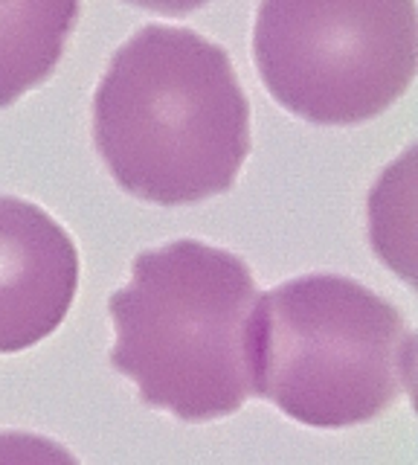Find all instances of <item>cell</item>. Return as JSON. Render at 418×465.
Returning a JSON list of instances; mask_svg holds the SVG:
<instances>
[{"mask_svg": "<svg viewBox=\"0 0 418 465\" xmlns=\"http://www.w3.org/2000/svg\"><path fill=\"white\" fill-rule=\"evenodd\" d=\"M93 143L128 195L180 207L229 193L250 154V102L227 50L149 24L111 55Z\"/></svg>", "mask_w": 418, "mask_h": 465, "instance_id": "6da1fadb", "label": "cell"}, {"mask_svg": "<svg viewBox=\"0 0 418 465\" xmlns=\"http://www.w3.org/2000/svg\"><path fill=\"white\" fill-rule=\"evenodd\" d=\"M258 288L241 256L178 239L131 262V282L108 300L111 367L140 399L180 421L238 413L253 396Z\"/></svg>", "mask_w": 418, "mask_h": 465, "instance_id": "7a4b0ae2", "label": "cell"}, {"mask_svg": "<svg viewBox=\"0 0 418 465\" xmlns=\"http://www.w3.org/2000/svg\"><path fill=\"white\" fill-rule=\"evenodd\" d=\"M415 334L393 302L357 280L308 273L258 294L253 396L308 428L378 419L410 392Z\"/></svg>", "mask_w": 418, "mask_h": 465, "instance_id": "3957f363", "label": "cell"}, {"mask_svg": "<svg viewBox=\"0 0 418 465\" xmlns=\"http://www.w3.org/2000/svg\"><path fill=\"white\" fill-rule=\"evenodd\" d=\"M415 0H262L253 58L282 108L316 125H357L415 76Z\"/></svg>", "mask_w": 418, "mask_h": 465, "instance_id": "277c9868", "label": "cell"}, {"mask_svg": "<svg viewBox=\"0 0 418 465\" xmlns=\"http://www.w3.org/2000/svg\"><path fill=\"white\" fill-rule=\"evenodd\" d=\"M79 291V251L38 203L0 195V355L33 349L64 323Z\"/></svg>", "mask_w": 418, "mask_h": 465, "instance_id": "5b68a950", "label": "cell"}, {"mask_svg": "<svg viewBox=\"0 0 418 465\" xmlns=\"http://www.w3.org/2000/svg\"><path fill=\"white\" fill-rule=\"evenodd\" d=\"M79 21V0H0V108L47 82Z\"/></svg>", "mask_w": 418, "mask_h": 465, "instance_id": "8992f818", "label": "cell"}, {"mask_svg": "<svg viewBox=\"0 0 418 465\" xmlns=\"http://www.w3.org/2000/svg\"><path fill=\"white\" fill-rule=\"evenodd\" d=\"M0 465H82L70 450L26 430H0Z\"/></svg>", "mask_w": 418, "mask_h": 465, "instance_id": "52a82bcc", "label": "cell"}, {"mask_svg": "<svg viewBox=\"0 0 418 465\" xmlns=\"http://www.w3.org/2000/svg\"><path fill=\"white\" fill-rule=\"evenodd\" d=\"M125 4L157 12V15H190L200 6H207L209 0H125Z\"/></svg>", "mask_w": 418, "mask_h": 465, "instance_id": "ba28073f", "label": "cell"}]
</instances>
